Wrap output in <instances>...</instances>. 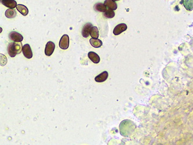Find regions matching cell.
<instances>
[{
	"label": "cell",
	"instance_id": "6da1fadb",
	"mask_svg": "<svg viewBox=\"0 0 193 145\" xmlns=\"http://www.w3.org/2000/svg\"><path fill=\"white\" fill-rule=\"evenodd\" d=\"M69 46V37L68 35L64 34L59 41V47L62 49H67Z\"/></svg>",
	"mask_w": 193,
	"mask_h": 145
},
{
	"label": "cell",
	"instance_id": "7a4b0ae2",
	"mask_svg": "<svg viewBox=\"0 0 193 145\" xmlns=\"http://www.w3.org/2000/svg\"><path fill=\"white\" fill-rule=\"evenodd\" d=\"M10 39L13 42H22L23 41V35L16 32H11L9 34Z\"/></svg>",
	"mask_w": 193,
	"mask_h": 145
},
{
	"label": "cell",
	"instance_id": "3957f363",
	"mask_svg": "<svg viewBox=\"0 0 193 145\" xmlns=\"http://www.w3.org/2000/svg\"><path fill=\"white\" fill-rule=\"evenodd\" d=\"M128 27L125 23H120L117 25L114 29L113 33L115 35H118L126 30Z\"/></svg>",
	"mask_w": 193,
	"mask_h": 145
},
{
	"label": "cell",
	"instance_id": "277c9868",
	"mask_svg": "<svg viewBox=\"0 0 193 145\" xmlns=\"http://www.w3.org/2000/svg\"><path fill=\"white\" fill-rule=\"evenodd\" d=\"M55 48V44L52 41H49L46 44L45 48V54L46 56H49L52 55Z\"/></svg>",
	"mask_w": 193,
	"mask_h": 145
},
{
	"label": "cell",
	"instance_id": "5b68a950",
	"mask_svg": "<svg viewBox=\"0 0 193 145\" xmlns=\"http://www.w3.org/2000/svg\"><path fill=\"white\" fill-rule=\"evenodd\" d=\"M22 52H23V55L27 59H31V58H32L33 55L31 47H30V45L28 44H26L23 45Z\"/></svg>",
	"mask_w": 193,
	"mask_h": 145
},
{
	"label": "cell",
	"instance_id": "8992f818",
	"mask_svg": "<svg viewBox=\"0 0 193 145\" xmlns=\"http://www.w3.org/2000/svg\"><path fill=\"white\" fill-rule=\"evenodd\" d=\"M92 24L91 23H86L82 29V35L83 36V37L84 38H87L89 37V35H90V30H91V27H92Z\"/></svg>",
	"mask_w": 193,
	"mask_h": 145
},
{
	"label": "cell",
	"instance_id": "52a82bcc",
	"mask_svg": "<svg viewBox=\"0 0 193 145\" xmlns=\"http://www.w3.org/2000/svg\"><path fill=\"white\" fill-rule=\"evenodd\" d=\"M1 2L2 5L9 8L14 9L17 6V2L15 0H1Z\"/></svg>",
	"mask_w": 193,
	"mask_h": 145
},
{
	"label": "cell",
	"instance_id": "ba28073f",
	"mask_svg": "<svg viewBox=\"0 0 193 145\" xmlns=\"http://www.w3.org/2000/svg\"><path fill=\"white\" fill-rule=\"evenodd\" d=\"M88 56L89 59L93 63L97 64V63H99L101 61L100 57L95 52H92V51L90 52L88 54Z\"/></svg>",
	"mask_w": 193,
	"mask_h": 145
},
{
	"label": "cell",
	"instance_id": "9c48e42d",
	"mask_svg": "<svg viewBox=\"0 0 193 145\" xmlns=\"http://www.w3.org/2000/svg\"><path fill=\"white\" fill-rule=\"evenodd\" d=\"M108 76H109L108 72L106 71H104L102 73H101L100 74L98 75L96 77H95V80L97 82H103L106 81V79L108 78Z\"/></svg>",
	"mask_w": 193,
	"mask_h": 145
},
{
	"label": "cell",
	"instance_id": "30bf717a",
	"mask_svg": "<svg viewBox=\"0 0 193 145\" xmlns=\"http://www.w3.org/2000/svg\"><path fill=\"white\" fill-rule=\"evenodd\" d=\"M104 4L108 8L114 11L117 9V4L114 0H105Z\"/></svg>",
	"mask_w": 193,
	"mask_h": 145
},
{
	"label": "cell",
	"instance_id": "8fae6325",
	"mask_svg": "<svg viewBox=\"0 0 193 145\" xmlns=\"http://www.w3.org/2000/svg\"><path fill=\"white\" fill-rule=\"evenodd\" d=\"M7 51L9 55L12 57H13L16 55L17 52L14 45V43H12L8 45L7 48Z\"/></svg>",
	"mask_w": 193,
	"mask_h": 145
},
{
	"label": "cell",
	"instance_id": "7c38bea8",
	"mask_svg": "<svg viewBox=\"0 0 193 145\" xmlns=\"http://www.w3.org/2000/svg\"><path fill=\"white\" fill-rule=\"evenodd\" d=\"M94 10L96 11L104 12L107 10V7L102 2H98L94 5Z\"/></svg>",
	"mask_w": 193,
	"mask_h": 145
},
{
	"label": "cell",
	"instance_id": "4fadbf2b",
	"mask_svg": "<svg viewBox=\"0 0 193 145\" xmlns=\"http://www.w3.org/2000/svg\"><path fill=\"white\" fill-rule=\"evenodd\" d=\"M16 9L22 15H23V16H26L29 13L28 8L25 5L22 4L17 5Z\"/></svg>",
	"mask_w": 193,
	"mask_h": 145
},
{
	"label": "cell",
	"instance_id": "5bb4252c",
	"mask_svg": "<svg viewBox=\"0 0 193 145\" xmlns=\"http://www.w3.org/2000/svg\"><path fill=\"white\" fill-rule=\"evenodd\" d=\"M90 43L91 45L94 48H100L103 45L102 41L98 38H92L90 40Z\"/></svg>",
	"mask_w": 193,
	"mask_h": 145
},
{
	"label": "cell",
	"instance_id": "9a60e30c",
	"mask_svg": "<svg viewBox=\"0 0 193 145\" xmlns=\"http://www.w3.org/2000/svg\"><path fill=\"white\" fill-rule=\"evenodd\" d=\"M183 4L184 8L187 11H192L193 10V0H183Z\"/></svg>",
	"mask_w": 193,
	"mask_h": 145
},
{
	"label": "cell",
	"instance_id": "2e32d148",
	"mask_svg": "<svg viewBox=\"0 0 193 145\" xmlns=\"http://www.w3.org/2000/svg\"><path fill=\"white\" fill-rule=\"evenodd\" d=\"M16 14L17 13H16V11L15 10H13V9H12V8H10V9L7 10L5 11V16L7 18H10V19L14 18L15 17H16Z\"/></svg>",
	"mask_w": 193,
	"mask_h": 145
},
{
	"label": "cell",
	"instance_id": "e0dca14e",
	"mask_svg": "<svg viewBox=\"0 0 193 145\" xmlns=\"http://www.w3.org/2000/svg\"><path fill=\"white\" fill-rule=\"evenodd\" d=\"M90 35L93 38H98L99 37V30L97 27L92 26L91 27Z\"/></svg>",
	"mask_w": 193,
	"mask_h": 145
},
{
	"label": "cell",
	"instance_id": "ac0fdd59",
	"mask_svg": "<svg viewBox=\"0 0 193 145\" xmlns=\"http://www.w3.org/2000/svg\"><path fill=\"white\" fill-rule=\"evenodd\" d=\"M103 16L108 19H112L115 16V12L113 10H111L110 8L107 9V10L104 12H103Z\"/></svg>",
	"mask_w": 193,
	"mask_h": 145
},
{
	"label": "cell",
	"instance_id": "d6986e66",
	"mask_svg": "<svg viewBox=\"0 0 193 145\" xmlns=\"http://www.w3.org/2000/svg\"><path fill=\"white\" fill-rule=\"evenodd\" d=\"M14 45L17 52V54H19L20 53H21V51H22V48H23V46H22V43H19V42H14Z\"/></svg>",
	"mask_w": 193,
	"mask_h": 145
},
{
	"label": "cell",
	"instance_id": "ffe728a7",
	"mask_svg": "<svg viewBox=\"0 0 193 145\" xmlns=\"http://www.w3.org/2000/svg\"><path fill=\"white\" fill-rule=\"evenodd\" d=\"M114 1H120V0H114Z\"/></svg>",
	"mask_w": 193,
	"mask_h": 145
}]
</instances>
